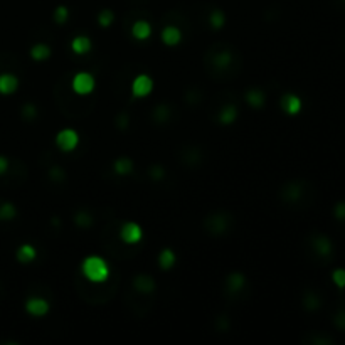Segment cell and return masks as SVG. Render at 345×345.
<instances>
[{"instance_id": "cell-10", "label": "cell", "mask_w": 345, "mask_h": 345, "mask_svg": "<svg viewBox=\"0 0 345 345\" xmlns=\"http://www.w3.org/2000/svg\"><path fill=\"white\" fill-rule=\"evenodd\" d=\"M19 86V80L14 74H0V93L12 94Z\"/></svg>"}, {"instance_id": "cell-11", "label": "cell", "mask_w": 345, "mask_h": 345, "mask_svg": "<svg viewBox=\"0 0 345 345\" xmlns=\"http://www.w3.org/2000/svg\"><path fill=\"white\" fill-rule=\"evenodd\" d=\"M132 34L138 40H145L152 36V26L145 20H136L132 27Z\"/></svg>"}, {"instance_id": "cell-21", "label": "cell", "mask_w": 345, "mask_h": 345, "mask_svg": "<svg viewBox=\"0 0 345 345\" xmlns=\"http://www.w3.org/2000/svg\"><path fill=\"white\" fill-rule=\"evenodd\" d=\"M302 197V186L298 184H288L283 190V199L286 200H298Z\"/></svg>"}, {"instance_id": "cell-17", "label": "cell", "mask_w": 345, "mask_h": 345, "mask_svg": "<svg viewBox=\"0 0 345 345\" xmlns=\"http://www.w3.org/2000/svg\"><path fill=\"white\" fill-rule=\"evenodd\" d=\"M236 116H238L236 106H234V104H226L219 113V122L224 123V125H229V123H232L234 120H236Z\"/></svg>"}, {"instance_id": "cell-29", "label": "cell", "mask_w": 345, "mask_h": 345, "mask_svg": "<svg viewBox=\"0 0 345 345\" xmlns=\"http://www.w3.org/2000/svg\"><path fill=\"white\" fill-rule=\"evenodd\" d=\"M91 216L88 212H80L76 216V224L78 226H81V228H88L90 224H91Z\"/></svg>"}, {"instance_id": "cell-22", "label": "cell", "mask_w": 345, "mask_h": 345, "mask_svg": "<svg viewBox=\"0 0 345 345\" xmlns=\"http://www.w3.org/2000/svg\"><path fill=\"white\" fill-rule=\"evenodd\" d=\"M231 61H232V56L229 50H220L219 54L214 56V66L218 69H226L231 64Z\"/></svg>"}, {"instance_id": "cell-6", "label": "cell", "mask_w": 345, "mask_h": 345, "mask_svg": "<svg viewBox=\"0 0 345 345\" xmlns=\"http://www.w3.org/2000/svg\"><path fill=\"white\" fill-rule=\"evenodd\" d=\"M26 310L34 316H44L49 312V303L44 298L39 296H32L26 303Z\"/></svg>"}, {"instance_id": "cell-13", "label": "cell", "mask_w": 345, "mask_h": 345, "mask_svg": "<svg viewBox=\"0 0 345 345\" xmlns=\"http://www.w3.org/2000/svg\"><path fill=\"white\" fill-rule=\"evenodd\" d=\"M133 284H135V288L138 290L140 293H152L155 288V282L154 278H150V276H136L135 282H133Z\"/></svg>"}, {"instance_id": "cell-18", "label": "cell", "mask_w": 345, "mask_h": 345, "mask_svg": "<svg viewBox=\"0 0 345 345\" xmlns=\"http://www.w3.org/2000/svg\"><path fill=\"white\" fill-rule=\"evenodd\" d=\"M207 228H209L212 232H222L224 229L228 228V224H226V218H224L222 214L212 216V218H210L209 220H207Z\"/></svg>"}, {"instance_id": "cell-27", "label": "cell", "mask_w": 345, "mask_h": 345, "mask_svg": "<svg viewBox=\"0 0 345 345\" xmlns=\"http://www.w3.org/2000/svg\"><path fill=\"white\" fill-rule=\"evenodd\" d=\"M318 306H320L318 296H316L315 293H308L306 298H305V308H306V310H316Z\"/></svg>"}, {"instance_id": "cell-24", "label": "cell", "mask_w": 345, "mask_h": 345, "mask_svg": "<svg viewBox=\"0 0 345 345\" xmlns=\"http://www.w3.org/2000/svg\"><path fill=\"white\" fill-rule=\"evenodd\" d=\"M242 284H244V276L241 273H232L228 278V288L231 290V292H239V290L242 288Z\"/></svg>"}, {"instance_id": "cell-15", "label": "cell", "mask_w": 345, "mask_h": 345, "mask_svg": "<svg viewBox=\"0 0 345 345\" xmlns=\"http://www.w3.org/2000/svg\"><path fill=\"white\" fill-rule=\"evenodd\" d=\"M158 263L162 270H172L174 264H176V252L172 250H164L158 254Z\"/></svg>"}, {"instance_id": "cell-8", "label": "cell", "mask_w": 345, "mask_h": 345, "mask_svg": "<svg viewBox=\"0 0 345 345\" xmlns=\"http://www.w3.org/2000/svg\"><path fill=\"white\" fill-rule=\"evenodd\" d=\"M282 108H283V112L284 113H288V114H296V113H300V110H302V101L298 96L295 94H292V93H288V94H284L283 98H282Z\"/></svg>"}, {"instance_id": "cell-31", "label": "cell", "mask_w": 345, "mask_h": 345, "mask_svg": "<svg viewBox=\"0 0 345 345\" xmlns=\"http://www.w3.org/2000/svg\"><path fill=\"white\" fill-rule=\"evenodd\" d=\"M168 116V108L167 106H158L155 110V120H158V122H162V120H167Z\"/></svg>"}, {"instance_id": "cell-36", "label": "cell", "mask_w": 345, "mask_h": 345, "mask_svg": "<svg viewBox=\"0 0 345 345\" xmlns=\"http://www.w3.org/2000/svg\"><path fill=\"white\" fill-rule=\"evenodd\" d=\"M7 168H8V160L6 157H0V176L6 174Z\"/></svg>"}, {"instance_id": "cell-30", "label": "cell", "mask_w": 345, "mask_h": 345, "mask_svg": "<svg viewBox=\"0 0 345 345\" xmlns=\"http://www.w3.org/2000/svg\"><path fill=\"white\" fill-rule=\"evenodd\" d=\"M332 278H334V282H335V284H337L338 288L345 286V270H335Z\"/></svg>"}, {"instance_id": "cell-20", "label": "cell", "mask_w": 345, "mask_h": 345, "mask_svg": "<svg viewBox=\"0 0 345 345\" xmlns=\"http://www.w3.org/2000/svg\"><path fill=\"white\" fill-rule=\"evenodd\" d=\"M30 56L34 61H46L50 56V49L49 46L46 44H36L34 48L30 49Z\"/></svg>"}, {"instance_id": "cell-34", "label": "cell", "mask_w": 345, "mask_h": 345, "mask_svg": "<svg viewBox=\"0 0 345 345\" xmlns=\"http://www.w3.org/2000/svg\"><path fill=\"white\" fill-rule=\"evenodd\" d=\"M22 113H24L26 118H34L36 114H38V112H36V108H34V104H27V106L22 110Z\"/></svg>"}, {"instance_id": "cell-9", "label": "cell", "mask_w": 345, "mask_h": 345, "mask_svg": "<svg viewBox=\"0 0 345 345\" xmlns=\"http://www.w3.org/2000/svg\"><path fill=\"white\" fill-rule=\"evenodd\" d=\"M162 40L167 46H177L182 40V32L176 26H167L162 30Z\"/></svg>"}, {"instance_id": "cell-23", "label": "cell", "mask_w": 345, "mask_h": 345, "mask_svg": "<svg viewBox=\"0 0 345 345\" xmlns=\"http://www.w3.org/2000/svg\"><path fill=\"white\" fill-rule=\"evenodd\" d=\"M209 24L212 29H220L224 24H226V16H224V12L222 10H212L210 12V16H209Z\"/></svg>"}, {"instance_id": "cell-28", "label": "cell", "mask_w": 345, "mask_h": 345, "mask_svg": "<svg viewBox=\"0 0 345 345\" xmlns=\"http://www.w3.org/2000/svg\"><path fill=\"white\" fill-rule=\"evenodd\" d=\"M68 17H69V10L66 7H58L56 10H54V20L58 22V24H64V22L68 20Z\"/></svg>"}, {"instance_id": "cell-33", "label": "cell", "mask_w": 345, "mask_h": 345, "mask_svg": "<svg viewBox=\"0 0 345 345\" xmlns=\"http://www.w3.org/2000/svg\"><path fill=\"white\" fill-rule=\"evenodd\" d=\"M335 218L345 219V202H338L337 207H335Z\"/></svg>"}, {"instance_id": "cell-32", "label": "cell", "mask_w": 345, "mask_h": 345, "mask_svg": "<svg viewBox=\"0 0 345 345\" xmlns=\"http://www.w3.org/2000/svg\"><path fill=\"white\" fill-rule=\"evenodd\" d=\"M335 325L338 326V328L345 330V310H340L337 315H335Z\"/></svg>"}, {"instance_id": "cell-1", "label": "cell", "mask_w": 345, "mask_h": 345, "mask_svg": "<svg viewBox=\"0 0 345 345\" xmlns=\"http://www.w3.org/2000/svg\"><path fill=\"white\" fill-rule=\"evenodd\" d=\"M81 271L84 274V278H88L93 283H103L104 280L110 276V268L108 263L100 256H90L82 261Z\"/></svg>"}, {"instance_id": "cell-19", "label": "cell", "mask_w": 345, "mask_h": 345, "mask_svg": "<svg viewBox=\"0 0 345 345\" xmlns=\"http://www.w3.org/2000/svg\"><path fill=\"white\" fill-rule=\"evenodd\" d=\"M113 168H114V172H116L118 176H128V174H132V170H133V162L130 158H126V157L118 158L116 162H114Z\"/></svg>"}, {"instance_id": "cell-4", "label": "cell", "mask_w": 345, "mask_h": 345, "mask_svg": "<svg viewBox=\"0 0 345 345\" xmlns=\"http://www.w3.org/2000/svg\"><path fill=\"white\" fill-rule=\"evenodd\" d=\"M152 90H154V81L146 74L136 76L132 82V93L135 98H145L152 93Z\"/></svg>"}, {"instance_id": "cell-5", "label": "cell", "mask_w": 345, "mask_h": 345, "mask_svg": "<svg viewBox=\"0 0 345 345\" xmlns=\"http://www.w3.org/2000/svg\"><path fill=\"white\" fill-rule=\"evenodd\" d=\"M142 236H144V231H142V228L135 222L123 224L122 231H120V238H122V241L126 242V244H136V242L142 241Z\"/></svg>"}, {"instance_id": "cell-35", "label": "cell", "mask_w": 345, "mask_h": 345, "mask_svg": "<svg viewBox=\"0 0 345 345\" xmlns=\"http://www.w3.org/2000/svg\"><path fill=\"white\" fill-rule=\"evenodd\" d=\"M150 176L154 177V178H160V177L164 176V168L162 167H152Z\"/></svg>"}, {"instance_id": "cell-7", "label": "cell", "mask_w": 345, "mask_h": 345, "mask_svg": "<svg viewBox=\"0 0 345 345\" xmlns=\"http://www.w3.org/2000/svg\"><path fill=\"white\" fill-rule=\"evenodd\" d=\"M312 244H314V250H315V252L320 258H330V256H332L334 248H332V242H330L328 238H325V236H315Z\"/></svg>"}, {"instance_id": "cell-14", "label": "cell", "mask_w": 345, "mask_h": 345, "mask_svg": "<svg viewBox=\"0 0 345 345\" xmlns=\"http://www.w3.org/2000/svg\"><path fill=\"white\" fill-rule=\"evenodd\" d=\"M36 256H38V252H36L34 246H30V244H22L19 250H17V260H19L20 263H30V261L36 260Z\"/></svg>"}, {"instance_id": "cell-25", "label": "cell", "mask_w": 345, "mask_h": 345, "mask_svg": "<svg viewBox=\"0 0 345 345\" xmlns=\"http://www.w3.org/2000/svg\"><path fill=\"white\" fill-rule=\"evenodd\" d=\"M114 20V14L112 10H108V8H104V10L100 12L98 16V22L101 27H110L112 26V22Z\"/></svg>"}, {"instance_id": "cell-12", "label": "cell", "mask_w": 345, "mask_h": 345, "mask_svg": "<svg viewBox=\"0 0 345 345\" xmlns=\"http://www.w3.org/2000/svg\"><path fill=\"white\" fill-rule=\"evenodd\" d=\"M71 49H72V52L80 54V56H82V54H86V52H90V50H91V40H90V38H86V36H80V38L72 39Z\"/></svg>"}, {"instance_id": "cell-3", "label": "cell", "mask_w": 345, "mask_h": 345, "mask_svg": "<svg viewBox=\"0 0 345 345\" xmlns=\"http://www.w3.org/2000/svg\"><path fill=\"white\" fill-rule=\"evenodd\" d=\"M80 144V135L71 130V128H66V130H61L56 136V145L61 148L62 152H72Z\"/></svg>"}, {"instance_id": "cell-26", "label": "cell", "mask_w": 345, "mask_h": 345, "mask_svg": "<svg viewBox=\"0 0 345 345\" xmlns=\"http://www.w3.org/2000/svg\"><path fill=\"white\" fill-rule=\"evenodd\" d=\"M16 214H17L16 207H14L12 204H8V202H6V204L0 207V220H8V219H12Z\"/></svg>"}, {"instance_id": "cell-16", "label": "cell", "mask_w": 345, "mask_h": 345, "mask_svg": "<svg viewBox=\"0 0 345 345\" xmlns=\"http://www.w3.org/2000/svg\"><path fill=\"white\" fill-rule=\"evenodd\" d=\"M246 101L252 108H261L264 104V93L261 90H250L246 93Z\"/></svg>"}, {"instance_id": "cell-2", "label": "cell", "mask_w": 345, "mask_h": 345, "mask_svg": "<svg viewBox=\"0 0 345 345\" xmlns=\"http://www.w3.org/2000/svg\"><path fill=\"white\" fill-rule=\"evenodd\" d=\"M94 86H96L94 78L91 76L90 72H78V74L72 78V90H74V93L81 94V96L93 93Z\"/></svg>"}]
</instances>
